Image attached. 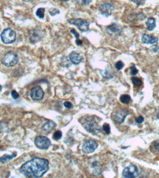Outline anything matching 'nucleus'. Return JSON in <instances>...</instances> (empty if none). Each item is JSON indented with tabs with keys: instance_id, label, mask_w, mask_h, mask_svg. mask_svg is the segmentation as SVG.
I'll list each match as a JSON object with an SVG mask.
<instances>
[{
	"instance_id": "nucleus-3",
	"label": "nucleus",
	"mask_w": 159,
	"mask_h": 178,
	"mask_svg": "<svg viewBox=\"0 0 159 178\" xmlns=\"http://www.w3.org/2000/svg\"><path fill=\"white\" fill-rule=\"evenodd\" d=\"M16 32L10 28L5 29L1 34V41L5 44L13 43L16 41Z\"/></svg>"
},
{
	"instance_id": "nucleus-7",
	"label": "nucleus",
	"mask_w": 159,
	"mask_h": 178,
	"mask_svg": "<svg viewBox=\"0 0 159 178\" xmlns=\"http://www.w3.org/2000/svg\"><path fill=\"white\" fill-rule=\"evenodd\" d=\"M138 175V169L135 165L131 164L123 169L122 175L125 178H135Z\"/></svg>"
},
{
	"instance_id": "nucleus-14",
	"label": "nucleus",
	"mask_w": 159,
	"mask_h": 178,
	"mask_svg": "<svg viewBox=\"0 0 159 178\" xmlns=\"http://www.w3.org/2000/svg\"><path fill=\"white\" fill-rule=\"evenodd\" d=\"M159 39L157 37H154L153 35H147V34H144L142 35L141 38V41L144 44H153L154 43H157L158 42Z\"/></svg>"
},
{
	"instance_id": "nucleus-13",
	"label": "nucleus",
	"mask_w": 159,
	"mask_h": 178,
	"mask_svg": "<svg viewBox=\"0 0 159 178\" xmlns=\"http://www.w3.org/2000/svg\"><path fill=\"white\" fill-rule=\"evenodd\" d=\"M113 10V6L109 3L103 4L100 7L101 13L105 17H108L111 16Z\"/></svg>"
},
{
	"instance_id": "nucleus-8",
	"label": "nucleus",
	"mask_w": 159,
	"mask_h": 178,
	"mask_svg": "<svg viewBox=\"0 0 159 178\" xmlns=\"http://www.w3.org/2000/svg\"><path fill=\"white\" fill-rule=\"evenodd\" d=\"M98 146L96 141L93 140H88L82 146V151L85 154H90L94 152Z\"/></svg>"
},
{
	"instance_id": "nucleus-38",
	"label": "nucleus",
	"mask_w": 159,
	"mask_h": 178,
	"mask_svg": "<svg viewBox=\"0 0 159 178\" xmlns=\"http://www.w3.org/2000/svg\"><path fill=\"white\" fill-rule=\"evenodd\" d=\"M60 1H68L69 0H60Z\"/></svg>"
},
{
	"instance_id": "nucleus-20",
	"label": "nucleus",
	"mask_w": 159,
	"mask_h": 178,
	"mask_svg": "<svg viewBox=\"0 0 159 178\" xmlns=\"http://www.w3.org/2000/svg\"><path fill=\"white\" fill-rule=\"evenodd\" d=\"M109 70H106L105 71H102V73H101V75L103 76L104 79H109L113 78V75L111 73V71H109Z\"/></svg>"
},
{
	"instance_id": "nucleus-16",
	"label": "nucleus",
	"mask_w": 159,
	"mask_h": 178,
	"mask_svg": "<svg viewBox=\"0 0 159 178\" xmlns=\"http://www.w3.org/2000/svg\"><path fill=\"white\" fill-rule=\"evenodd\" d=\"M56 127V123L53 121H50L45 123L44 125L42 126L41 129L45 132H48L52 131L53 129H54Z\"/></svg>"
},
{
	"instance_id": "nucleus-1",
	"label": "nucleus",
	"mask_w": 159,
	"mask_h": 178,
	"mask_svg": "<svg viewBox=\"0 0 159 178\" xmlns=\"http://www.w3.org/2000/svg\"><path fill=\"white\" fill-rule=\"evenodd\" d=\"M49 169V162L46 159L35 158L22 165L20 172L29 177H42Z\"/></svg>"
},
{
	"instance_id": "nucleus-32",
	"label": "nucleus",
	"mask_w": 159,
	"mask_h": 178,
	"mask_svg": "<svg viewBox=\"0 0 159 178\" xmlns=\"http://www.w3.org/2000/svg\"><path fill=\"white\" fill-rule=\"evenodd\" d=\"M64 106L67 108V109H71L73 108V105L72 103L69 101H66L64 103Z\"/></svg>"
},
{
	"instance_id": "nucleus-30",
	"label": "nucleus",
	"mask_w": 159,
	"mask_h": 178,
	"mask_svg": "<svg viewBox=\"0 0 159 178\" xmlns=\"http://www.w3.org/2000/svg\"><path fill=\"white\" fill-rule=\"evenodd\" d=\"M132 1L138 6L143 5L145 3V0H132Z\"/></svg>"
},
{
	"instance_id": "nucleus-19",
	"label": "nucleus",
	"mask_w": 159,
	"mask_h": 178,
	"mask_svg": "<svg viewBox=\"0 0 159 178\" xmlns=\"http://www.w3.org/2000/svg\"><path fill=\"white\" fill-rule=\"evenodd\" d=\"M121 103L124 104H128L130 103L131 97L129 95L127 94L122 95L120 98Z\"/></svg>"
},
{
	"instance_id": "nucleus-36",
	"label": "nucleus",
	"mask_w": 159,
	"mask_h": 178,
	"mask_svg": "<svg viewBox=\"0 0 159 178\" xmlns=\"http://www.w3.org/2000/svg\"><path fill=\"white\" fill-rule=\"evenodd\" d=\"M21 1H25V2H29V1H32L33 0H21Z\"/></svg>"
},
{
	"instance_id": "nucleus-5",
	"label": "nucleus",
	"mask_w": 159,
	"mask_h": 178,
	"mask_svg": "<svg viewBox=\"0 0 159 178\" xmlns=\"http://www.w3.org/2000/svg\"><path fill=\"white\" fill-rule=\"evenodd\" d=\"M70 24L76 26L80 31L82 32H87L89 29V23L88 22L82 19H71L68 20Z\"/></svg>"
},
{
	"instance_id": "nucleus-23",
	"label": "nucleus",
	"mask_w": 159,
	"mask_h": 178,
	"mask_svg": "<svg viewBox=\"0 0 159 178\" xmlns=\"http://www.w3.org/2000/svg\"><path fill=\"white\" fill-rule=\"evenodd\" d=\"M63 136L62 132L60 130H57L54 132L53 135V138L54 140L58 141L62 138Z\"/></svg>"
},
{
	"instance_id": "nucleus-39",
	"label": "nucleus",
	"mask_w": 159,
	"mask_h": 178,
	"mask_svg": "<svg viewBox=\"0 0 159 178\" xmlns=\"http://www.w3.org/2000/svg\"><path fill=\"white\" fill-rule=\"evenodd\" d=\"M1 89H2V88H1V85H0V92L1 91Z\"/></svg>"
},
{
	"instance_id": "nucleus-25",
	"label": "nucleus",
	"mask_w": 159,
	"mask_h": 178,
	"mask_svg": "<svg viewBox=\"0 0 159 178\" xmlns=\"http://www.w3.org/2000/svg\"><path fill=\"white\" fill-rule=\"evenodd\" d=\"M80 5L87 6L91 2L92 0H76Z\"/></svg>"
},
{
	"instance_id": "nucleus-35",
	"label": "nucleus",
	"mask_w": 159,
	"mask_h": 178,
	"mask_svg": "<svg viewBox=\"0 0 159 178\" xmlns=\"http://www.w3.org/2000/svg\"><path fill=\"white\" fill-rule=\"evenodd\" d=\"M75 43H76V45H82V41H81L80 40H79V39H77V40H76Z\"/></svg>"
},
{
	"instance_id": "nucleus-28",
	"label": "nucleus",
	"mask_w": 159,
	"mask_h": 178,
	"mask_svg": "<svg viewBox=\"0 0 159 178\" xmlns=\"http://www.w3.org/2000/svg\"><path fill=\"white\" fill-rule=\"evenodd\" d=\"M49 13L51 16H56V14H59L60 11L56 9H51L49 10Z\"/></svg>"
},
{
	"instance_id": "nucleus-18",
	"label": "nucleus",
	"mask_w": 159,
	"mask_h": 178,
	"mask_svg": "<svg viewBox=\"0 0 159 178\" xmlns=\"http://www.w3.org/2000/svg\"><path fill=\"white\" fill-rule=\"evenodd\" d=\"M17 154L15 153H14L11 155H10L8 154H5L3 155L2 156L0 157V162L3 163H4L7 162V161H10V160H11L12 159H13L14 158H15Z\"/></svg>"
},
{
	"instance_id": "nucleus-31",
	"label": "nucleus",
	"mask_w": 159,
	"mask_h": 178,
	"mask_svg": "<svg viewBox=\"0 0 159 178\" xmlns=\"http://www.w3.org/2000/svg\"><path fill=\"white\" fill-rule=\"evenodd\" d=\"M144 121V119L143 117H142V116H139L138 117H137L135 119V121H136V123H139V124L142 123Z\"/></svg>"
},
{
	"instance_id": "nucleus-9",
	"label": "nucleus",
	"mask_w": 159,
	"mask_h": 178,
	"mask_svg": "<svg viewBox=\"0 0 159 178\" xmlns=\"http://www.w3.org/2000/svg\"><path fill=\"white\" fill-rule=\"evenodd\" d=\"M44 33L40 29H34L29 32V40L32 44H35L40 41L43 37Z\"/></svg>"
},
{
	"instance_id": "nucleus-12",
	"label": "nucleus",
	"mask_w": 159,
	"mask_h": 178,
	"mask_svg": "<svg viewBox=\"0 0 159 178\" xmlns=\"http://www.w3.org/2000/svg\"><path fill=\"white\" fill-rule=\"evenodd\" d=\"M122 31L121 28L116 24H112L106 29V32L111 36H116L120 35Z\"/></svg>"
},
{
	"instance_id": "nucleus-6",
	"label": "nucleus",
	"mask_w": 159,
	"mask_h": 178,
	"mask_svg": "<svg viewBox=\"0 0 159 178\" xmlns=\"http://www.w3.org/2000/svg\"><path fill=\"white\" fill-rule=\"evenodd\" d=\"M50 139L45 136H37L35 140V144L37 148L41 150H47L51 145Z\"/></svg>"
},
{
	"instance_id": "nucleus-24",
	"label": "nucleus",
	"mask_w": 159,
	"mask_h": 178,
	"mask_svg": "<svg viewBox=\"0 0 159 178\" xmlns=\"http://www.w3.org/2000/svg\"><path fill=\"white\" fill-rule=\"evenodd\" d=\"M103 129L106 134L109 135L110 133V127L109 123H104L103 126Z\"/></svg>"
},
{
	"instance_id": "nucleus-33",
	"label": "nucleus",
	"mask_w": 159,
	"mask_h": 178,
	"mask_svg": "<svg viewBox=\"0 0 159 178\" xmlns=\"http://www.w3.org/2000/svg\"><path fill=\"white\" fill-rule=\"evenodd\" d=\"M71 32H72L73 34H74V35H75V38L77 39H77H79V38L80 37L79 34L75 30V29H71Z\"/></svg>"
},
{
	"instance_id": "nucleus-29",
	"label": "nucleus",
	"mask_w": 159,
	"mask_h": 178,
	"mask_svg": "<svg viewBox=\"0 0 159 178\" xmlns=\"http://www.w3.org/2000/svg\"><path fill=\"white\" fill-rule=\"evenodd\" d=\"M11 96L14 99H17L19 97V95L18 93V92L15 90H13L11 92Z\"/></svg>"
},
{
	"instance_id": "nucleus-2",
	"label": "nucleus",
	"mask_w": 159,
	"mask_h": 178,
	"mask_svg": "<svg viewBox=\"0 0 159 178\" xmlns=\"http://www.w3.org/2000/svg\"><path fill=\"white\" fill-rule=\"evenodd\" d=\"M79 122L87 131L93 135H97L101 132L98 117L95 116H87L80 118Z\"/></svg>"
},
{
	"instance_id": "nucleus-27",
	"label": "nucleus",
	"mask_w": 159,
	"mask_h": 178,
	"mask_svg": "<svg viewBox=\"0 0 159 178\" xmlns=\"http://www.w3.org/2000/svg\"><path fill=\"white\" fill-rule=\"evenodd\" d=\"M130 69H131L130 74H131V75L135 76L138 73V70L136 69L135 65L131 66V67L130 68Z\"/></svg>"
},
{
	"instance_id": "nucleus-11",
	"label": "nucleus",
	"mask_w": 159,
	"mask_h": 178,
	"mask_svg": "<svg viewBox=\"0 0 159 178\" xmlns=\"http://www.w3.org/2000/svg\"><path fill=\"white\" fill-rule=\"evenodd\" d=\"M129 114L128 111L125 110H120L114 113L113 120L117 124H121L124 122L125 119Z\"/></svg>"
},
{
	"instance_id": "nucleus-37",
	"label": "nucleus",
	"mask_w": 159,
	"mask_h": 178,
	"mask_svg": "<svg viewBox=\"0 0 159 178\" xmlns=\"http://www.w3.org/2000/svg\"><path fill=\"white\" fill-rule=\"evenodd\" d=\"M157 118L159 119V112L157 114Z\"/></svg>"
},
{
	"instance_id": "nucleus-22",
	"label": "nucleus",
	"mask_w": 159,
	"mask_h": 178,
	"mask_svg": "<svg viewBox=\"0 0 159 178\" xmlns=\"http://www.w3.org/2000/svg\"><path fill=\"white\" fill-rule=\"evenodd\" d=\"M45 11V9L44 8H42V7L39 8L36 11V16L40 19H43L44 17Z\"/></svg>"
},
{
	"instance_id": "nucleus-21",
	"label": "nucleus",
	"mask_w": 159,
	"mask_h": 178,
	"mask_svg": "<svg viewBox=\"0 0 159 178\" xmlns=\"http://www.w3.org/2000/svg\"><path fill=\"white\" fill-rule=\"evenodd\" d=\"M131 80L132 84L135 86L140 87L142 85V81L139 78H136V77H132V78Z\"/></svg>"
},
{
	"instance_id": "nucleus-10",
	"label": "nucleus",
	"mask_w": 159,
	"mask_h": 178,
	"mask_svg": "<svg viewBox=\"0 0 159 178\" xmlns=\"http://www.w3.org/2000/svg\"><path fill=\"white\" fill-rule=\"evenodd\" d=\"M30 97L34 100H41L43 98L44 92L39 86L33 88L30 91Z\"/></svg>"
},
{
	"instance_id": "nucleus-4",
	"label": "nucleus",
	"mask_w": 159,
	"mask_h": 178,
	"mask_svg": "<svg viewBox=\"0 0 159 178\" xmlns=\"http://www.w3.org/2000/svg\"><path fill=\"white\" fill-rule=\"evenodd\" d=\"M19 61L17 54L12 51L6 54L1 60V63L7 67H12L17 65Z\"/></svg>"
},
{
	"instance_id": "nucleus-17",
	"label": "nucleus",
	"mask_w": 159,
	"mask_h": 178,
	"mask_svg": "<svg viewBox=\"0 0 159 178\" xmlns=\"http://www.w3.org/2000/svg\"><path fill=\"white\" fill-rule=\"evenodd\" d=\"M147 28L148 31H151L156 27V20L153 18H150L146 23Z\"/></svg>"
},
{
	"instance_id": "nucleus-26",
	"label": "nucleus",
	"mask_w": 159,
	"mask_h": 178,
	"mask_svg": "<svg viewBox=\"0 0 159 178\" xmlns=\"http://www.w3.org/2000/svg\"><path fill=\"white\" fill-rule=\"evenodd\" d=\"M124 64L122 61H119L116 64V68L118 71H120L124 67Z\"/></svg>"
},
{
	"instance_id": "nucleus-15",
	"label": "nucleus",
	"mask_w": 159,
	"mask_h": 178,
	"mask_svg": "<svg viewBox=\"0 0 159 178\" xmlns=\"http://www.w3.org/2000/svg\"><path fill=\"white\" fill-rule=\"evenodd\" d=\"M69 58L71 62L75 65H78L82 60V58L79 54L75 51L70 53Z\"/></svg>"
},
{
	"instance_id": "nucleus-34",
	"label": "nucleus",
	"mask_w": 159,
	"mask_h": 178,
	"mask_svg": "<svg viewBox=\"0 0 159 178\" xmlns=\"http://www.w3.org/2000/svg\"><path fill=\"white\" fill-rule=\"evenodd\" d=\"M154 147L157 150L159 151V140H157L154 142Z\"/></svg>"
}]
</instances>
